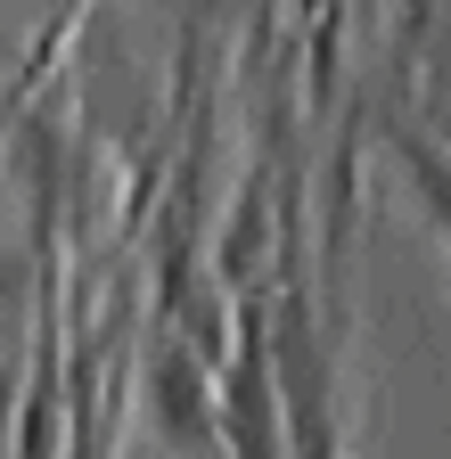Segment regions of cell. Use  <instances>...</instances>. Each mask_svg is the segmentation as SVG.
<instances>
[{
	"label": "cell",
	"instance_id": "6da1fadb",
	"mask_svg": "<svg viewBox=\"0 0 451 459\" xmlns=\"http://www.w3.org/2000/svg\"><path fill=\"white\" fill-rule=\"evenodd\" d=\"M148 411H156V435L173 451H221V411H213V369L189 336H173L156 320V344H148Z\"/></svg>",
	"mask_w": 451,
	"mask_h": 459
},
{
	"label": "cell",
	"instance_id": "7a4b0ae2",
	"mask_svg": "<svg viewBox=\"0 0 451 459\" xmlns=\"http://www.w3.org/2000/svg\"><path fill=\"white\" fill-rule=\"evenodd\" d=\"M345 459H353V451H345Z\"/></svg>",
	"mask_w": 451,
	"mask_h": 459
}]
</instances>
